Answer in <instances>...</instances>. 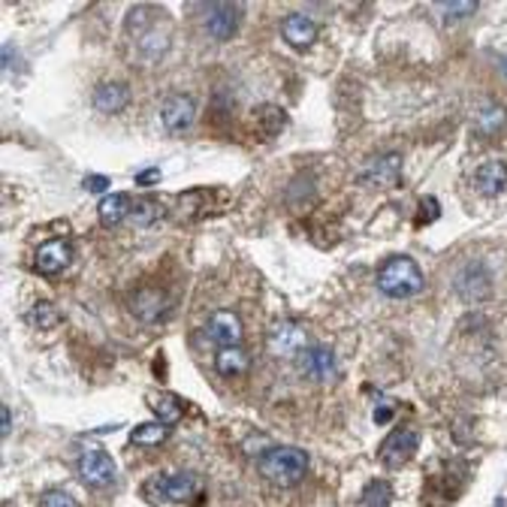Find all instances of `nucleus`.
Listing matches in <instances>:
<instances>
[{
    "label": "nucleus",
    "instance_id": "f257e3e1",
    "mask_svg": "<svg viewBox=\"0 0 507 507\" xmlns=\"http://www.w3.org/2000/svg\"><path fill=\"white\" fill-rule=\"evenodd\" d=\"M375 281H378L380 293L389 299H411L416 293H423V287H426L423 269L416 266V260L405 257V254H396V257L380 263Z\"/></svg>",
    "mask_w": 507,
    "mask_h": 507
},
{
    "label": "nucleus",
    "instance_id": "f03ea898",
    "mask_svg": "<svg viewBox=\"0 0 507 507\" xmlns=\"http://www.w3.org/2000/svg\"><path fill=\"white\" fill-rule=\"evenodd\" d=\"M257 468H260V477L269 480L272 486L287 489L308 474V453L281 444V447H269L266 453H263V456L257 459Z\"/></svg>",
    "mask_w": 507,
    "mask_h": 507
},
{
    "label": "nucleus",
    "instance_id": "7ed1b4c3",
    "mask_svg": "<svg viewBox=\"0 0 507 507\" xmlns=\"http://www.w3.org/2000/svg\"><path fill=\"white\" fill-rule=\"evenodd\" d=\"M199 480L190 471H167L148 480L145 486V498H151L154 504H187L196 495Z\"/></svg>",
    "mask_w": 507,
    "mask_h": 507
},
{
    "label": "nucleus",
    "instance_id": "20e7f679",
    "mask_svg": "<svg viewBox=\"0 0 507 507\" xmlns=\"http://www.w3.org/2000/svg\"><path fill=\"white\" fill-rule=\"evenodd\" d=\"M244 18V6L239 4H208L203 9V27L212 40H233L242 27Z\"/></svg>",
    "mask_w": 507,
    "mask_h": 507
},
{
    "label": "nucleus",
    "instance_id": "39448f33",
    "mask_svg": "<svg viewBox=\"0 0 507 507\" xmlns=\"http://www.w3.org/2000/svg\"><path fill=\"white\" fill-rule=\"evenodd\" d=\"M296 368L305 380H314V384H323V380H332L339 375V359L330 348L323 344H311L296 357Z\"/></svg>",
    "mask_w": 507,
    "mask_h": 507
},
{
    "label": "nucleus",
    "instance_id": "423d86ee",
    "mask_svg": "<svg viewBox=\"0 0 507 507\" xmlns=\"http://www.w3.org/2000/svg\"><path fill=\"white\" fill-rule=\"evenodd\" d=\"M130 311L139 317L142 323H160L172 314V299L158 287H139L130 293Z\"/></svg>",
    "mask_w": 507,
    "mask_h": 507
},
{
    "label": "nucleus",
    "instance_id": "0eeeda50",
    "mask_svg": "<svg viewBox=\"0 0 507 507\" xmlns=\"http://www.w3.org/2000/svg\"><path fill=\"white\" fill-rule=\"evenodd\" d=\"M398 178H402V154H396V151H387V154L371 158L366 167H362V172H359L362 185L378 187V190L396 187Z\"/></svg>",
    "mask_w": 507,
    "mask_h": 507
},
{
    "label": "nucleus",
    "instance_id": "6e6552de",
    "mask_svg": "<svg viewBox=\"0 0 507 507\" xmlns=\"http://www.w3.org/2000/svg\"><path fill=\"white\" fill-rule=\"evenodd\" d=\"M266 348L272 357H278V359H293L302 353L308 344H305V332H302V326H296L293 320H281L272 326V332H269V339H266Z\"/></svg>",
    "mask_w": 507,
    "mask_h": 507
},
{
    "label": "nucleus",
    "instance_id": "1a4fd4ad",
    "mask_svg": "<svg viewBox=\"0 0 507 507\" xmlns=\"http://www.w3.org/2000/svg\"><path fill=\"white\" fill-rule=\"evenodd\" d=\"M416 444H420V432L414 426H398L396 432H389V438L380 444V462L384 465H405L414 456Z\"/></svg>",
    "mask_w": 507,
    "mask_h": 507
},
{
    "label": "nucleus",
    "instance_id": "9d476101",
    "mask_svg": "<svg viewBox=\"0 0 507 507\" xmlns=\"http://www.w3.org/2000/svg\"><path fill=\"white\" fill-rule=\"evenodd\" d=\"M160 121L169 133H185L196 121V103L187 94H172L163 100L160 106Z\"/></svg>",
    "mask_w": 507,
    "mask_h": 507
},
{
    "label": "nucleus",
    "instance_id": "9b49d317",
    "mask_svg": "<svg viewBox=\"0 0 507 507\" xmlns=\"http://www.w3.org/2000/svg\"><path fill=\"white\" fill-rule=\"evenodd\" d=\"M453 287H456V293L465 299V302H480V299L489 296L493 278H489V272H486L483 263H468V266H462L456 272Z\"/></svg>",
    "mask_w": 507,
    "mask_h": 507
},
{
    "label": "nucleus",
    "instance_id": "f8f14e48",
    "mask_svg": "<svg viewBox=\"0 0 507 507\" xmlns=\"http://www.w3.org/2000/svg\"><path fill=\"white\" fill-rule=\"evenodd\" d=\"M242 335H244V326L235 311H226L224 308V311H215L206 320V339L217 344V348H235L242 341Z\"/></svg>",
    "mask_w": 507,
    "mask_h": 507
},
{
    "label": "nucleus",
    "instance_id": "ddd939ff",
    "mask_svg": "<svg viewBox=\"0 0 507 507\" xmlns=\"http://www.w3.org/2000/svg\"><path fill=\"white\" fill-rule=\"evenodd\" d=\"M79 471H81V477H85V483H91V486H112L115 474H118L115 462L106 450H85L81 453Z\"/></svg>",
    "mask_w": 507,
    "mask_h": 507
},
{
    "label": "nucleus",
    "instance_id": "4468645a",
    "mask_svg": "<svg viewBox=\"0 0 507 507\" xmlns=\"http://www.w3.org/2000/svg\"><path fill=\"white\" fill-rule=\"evenodd\" d=\"M70 260H72V248L63 239H49V242H43L40 248H36V269L43 272V275H58V272H63L70 266Z\"/></svg>",
    "mask_w": 507,
    "mask_h": 507
},
{
    "label": "nucleus",
    "instance_id": "2eb2a0df",
    "mask_svg": "<svg viewBox=\"0 0 507 507\" xmlns=\"http://www.w3.org/2000/svg\"><path fill=\"white\" fill-rule=\"evenodd\" d=\"M317 33H320V27H317L314 18L305 13H293L281 22V36H284L293 49H308V45H314Z\"/></svg>",
    "mask_w": 507,
    "mask_h": 507
},
{
    "label": "nucleus",
    "instance_id": "dca6fc26",
    "mask_svg": "<svg viewBox=\"0 0 507 507\" xmlns=\"http://www.w3.org/2000/svg\"><path fill=\"white\" fill-rule=\"evenodd\" d=\"M91 103H94V109H100V112L115 115L130 103V88H127L124 81H103V85L94 88Z\"/></svg>",
    "mask_w": 507,
    "mask_h": 507
},
{
    "label": "nucleus",
    "instance_id": "f3484780",
    "mask_svg": "<svg viewBox=\"0 0 507 507\" xmlns=\"http://www.w3.org/2000/svg\"><path fill=\"white\" fill-rule=\"evenodd\" d=\"M474 181H477V187L483 190L486 196L502 194V190L507 187V163L504 160H486V163H480L477 172H474Z\"/></svg>",
    "mask_w": 507,
    "mask_h": 507
},
{
    "label": "nucleus",
    "instance_id": "a211bd4d",
    "mask_svg": "<svg viewBox=\"0 0 507 507\" xmlns=\"http://www.w3.org/2000/svg\"><path fill=\"white\" fill-rule=\"evenodd\" d=\"M248 366H251V357L239 344H235V348H217L215 353V368H217V375H224V378H239L248 371Z\"/></svg>",
    "mask_w": 507,
    "mask_h": 507
},
{
    "label": "nucleus",
    "instance_id": "6ab92c4d",
    "mask_svg": "<svg viewBox=\"0 0 507 507\" xmlns=\"http://www.w3.org/2000/svg\"><path fill=\"white\" fill-rule=\"evenodd\" d=\"M130 212H133V199L127 194H106L103 199H100V208H97L100 221H103L106 226L121 224L124 217H130Z\"/></svg>",
    "mask_w": 507,
    "mask_h": 507
},
{
    "label": "nucleus",
    "instance_id": "aec40b11",
    "mask_svg": "<svg viewBox=\"0 0 507 507\" xmlns=\"http://www.w3.org/2000/svg\"><path fill=\"white\" fill-rule=\"evenodd\" d=\"M136 45H139L142 61H148V63L160 61L169 49V31H163V27H151V31L136 36Z\"/></svg>",
    "mask_w": 507,
    "mask_h": 507
},
{
    "label": "nucleus",
    "instance_id": "412c9836",
    "mask_svg": "<svg viewBox=\"0 0 507 507\" xmlns=\"http://www.w3.org/2000/svg\"><path fill=\"white\" fill-rule=\"evenodd\" d=\"M474 124H477V130L483 133V136H495L507 124V109L493 103V100H486V103L477 109Z\"/></svg>",
    "mask_w": 507,
    "mask_h": 507
},
{
    "label": "nucleus",
    "instance_id": "4be33fe9",
    "mask_svg": "<svg viewBox=\"0 0 507 507\" xmlns=\"http://www.w3.org/2000/svg\"><path fill=\"white\" fill-rule=\"evenodd\" d=\"M284 121H287V115H284V109H278V106H257L254 109V124L260 127L263 136L281 133L284 130Z\"/></svg>",
    "mask_w": 507,
    "mask_h": 507
},
{
    "label": "nucleus",
    "instance_id": "5701e85b",
    "mask_svg": "<svg viewBox=\"0 0 507 507\" xmlns=\"http://www.w3.org/2000/svg\"><path fill=\"white\" fill-rule=\"evenodd\" d=\"M393 504V486L387 480H371V483L362 489L359 507H389Z\"/></svg>",
    "mask_w": 507,
    "mask_h": 507
},
{
    "label": "nucleus",
    "instance_id": "b1692460",
    "mask_svg": "<svg viewBox=\"0 0 507 507\" xmlns=\"http://www.w3.org/2000/svg\"><path fill=\"white\" fill-rule=\"evenodd\" d=\"M130 441L139 444V447H158V444L167 441V426L163 423H142L133 429Z\"/></svg>",
    "mask_w": 507,
    "mask_h": 507
},
{
    "label": "nucleus",
    "instance_id": "393cba45",
    "mask_svg": "<svg viewBox=\"0 0 507 507\" xmlns=\"http://www.w3.org/2000/svg\"><path fill=\"white\" fill-rule=\"evenodd\" d=\"M58 308H54L52 302H36L31 308V323L36 326V330H52L54 323H58Z\"/></svg>",
    "mask_w": 507,
    "mask_h": 507
},
{
    "label": "nucleus",
    "instance_id": "a878e982",
    "mask_svg": "<svg viewBox=\"0 0 507 507\" xmlns=\"http://www.w3.org/2000/svg\"><path fill=\"white\" fill-rule=\"evenodd\" d=\"M130 217L136 224H154L160 217V206L154 203V199H139V203H133V212H130Z\"/></svg>",
    "mask_w": 507,
    "mask_h": 507
},
{
    "label": "nucleus",
    "instance_id": "bb28decb",
    "mask_svg": "<svg viewBox=\"0 0 507 507\" xmlns=\"http://www.w3.org/2000/svg\"><path fill=\"white\" fill-rule=\"evenodd\" d=\"M154 411H158V420L160 423H178L181 420V405L172 396L158 398V402H154Z\"/></svg>",
    "mask_w": 507,
    "mask_h": 507
},
{
    "label": "nucleus",
    "instance_id": "cd10ccee",
    "mask_svg": "<svg viewBox=\"0 0 507 507\" xmlns=\"http://www.w3.org/2000/svg\"><path fill=\"white\" fill-rule=\"evenodd\" d=\"M40 507H79V502L72 495L61 493V489H52V493H43Z\"/></svg>",
    "mask_w": 507,
    "mask_h": 507
},
{
    "label": "nucleus",
    "instance_id": "c85d7f7f",
    "mask_svg": "<svg viewBox=\"0 0 507 507\" xmlns=\"http://www.w3.org/2000/svg\"><path fill=\"white\" fill-rule=\"evenodd\" d=\"M438 215H441L438 199H435V196H423L420 199V224H432Z\"/></svg>",
    "mask_w": 507,
    "mask_h": 507
},
{
    "label": "nucleus",
    "instance_id": "c756f323",
    "mask_svg": "<svg viewBox=\"0 0 507 507\" xmlns=\"http://www.w3.org/2000/svg\"><path fill=\"white\" fill-rule=\"evenodd\" d=\"M438 9H441V13H447V15H474L477 4H441Z\"/></svg>",
    "mask_w": 507,
    "mask_h": 507
},
{
    "label": "nucleus",
    "instance_id": "7c9ffc66",
    "mask_svg": "<svg viewBox=\"0 0 507 507\" xmlns=\"http://www.w3.org/2000/svg\"><path fill=\"white\" fill-rule=\"evenodd\" d=\"M85 190H91V194H103V190H109V178L106 176H88L85 178Z\"/></svg>",
    "mask_w": 507,
    "mask_h": 507
},
{
    "label": "nucleus",
    "instance_id": "2f4dec72",
    "mask_svg": "<svg viewBox=\"0 0 507 507\" xmlns=\"http://www.w3.org/2000/svg\"><path fill=\"white\" fill-rule=\"evenodd\" d=\"M158 181H160V172H158V169L139 172V176H136V185H139V187H145V185H158Z\"/></svg>",
    "mask_w": 507,
    "mask_h": 507
},
{
    "label": "nucleus",
    "instance_id": "473e14b6",
    "mask_svg": "<svg viewBox=\"0 0 507 507\" xmlns=\"http://www.w3.org/2000/svg\"><path fill=\"white\" fill-rule=\"evenodd\" d=\"M0 432H4V438L9 432H13V411H9V407H4V411H0Z\"/></svg>",
    "mask_w": 507,
    "mask_h": 507
}]
</instances>
